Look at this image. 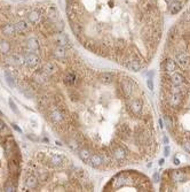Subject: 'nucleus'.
<instances>
[{"instance_id":"1","label":"nucleus","mask_w":190,"mask_h":192,"mask_svg":"<svg viewBox=\"0 0 190 192\" xmlns=\"http://www.w3.org/2000/svg\"><path fill=\"white\" fill-rule=\"evenodd\" d=\"M43 20V14L38 9H32L27 14V21L29 24H39Z\"/></svg>"},{"instance_id":"2","label":"nucleus","mask_w":190,"mask_h":192,"mask_svg":"<svg viewBox=\"0 0 190 192\" xmlns=\"http://www.w3.org/2000/svg\"><path fill=\"white\" fill-rule=\"evenodd\" d=\"M54 41L59 46H64V47H70V41L65 34L62 32H55L54 34Z\"/></svg>"},{"instance_id":"3","label":"nucleus","mask_w":190,"mask_h":192,"mask_svg":"<svg viewBox=\"0 0 190 192\" xmlns=\"http://www.w3.org/2000/svg\"><path fill=\"white\" fill-rule=\"evenodd\" d=\"M25 47L27 51L29 52H38L40 50V43L36 37H30L28 38L27 41H25Z\"/></svg>"},{"instance_id":"4","label":"nucleus","mask_w":190,"mask_h":192,"mask_svg":"<svg viewBox=\"0 0 190 192\" xmlns=\"http://www.w3.org/2000/svg\"><path fill=\"white\" fill-rule=\"evenodd\" d=\"M171 178L172 181L177 183H182L184 181H187L188 175L184 170H172L171 172Z\"/></svg>"},{"instance_id":"5","label":"nucleus","mask_w":190,"mask_h":192,"mask_svg":"<svg viewBox=\"0 0 190 192\" xmlns=\"http://www.w3.org/2000/svg\"><path fill=\"white\" fill-rule=\"evenodd\" d=\"M14 25H15V29H16V34H27L28 31L30 30V24H29L28 21L20 20L17 21Z\"/></svg>"},{"instance_id":"6","label":"nucleus","mask_w":190,"mask_h":192,"mask_svg":"<svg viewBox=\"0 0 190 192\" xmlns=\"http://www.w3.org/2000/svg\"><path fill=\"white\" fill-rule=\"evenodd\" d=\"M163 69L166 74H170V73L175 71V69H177V61L173 60V59H170V58L166 59L163 63Z\"/></svg>"},{"instance_id":"7","label":"nucleus","mask_w":190,"mask_h":192,"mask_svg":"<svg viewBox=\"0 0 190 192\" xmlns=\"http://www.w3.org/2000/svg\"><path fill=\"white\" fill-rule=\"evenodd\" d=\"M25 185L29 188V189H37L39 186V179L37 178V176L34 175H29L25 179Z\"/></svg>"},{"instance_id":"8","label":"nucleus","mask_w":190,"mask_h":192,"mask_svg":"<svg viewBox=\"0 0 190 192\" xmlns=\"http://www.w3.org/2000/svg\"><path fill=\"white\" fill-rule=\"evenodd\" d=\"M1 32H3L5 36H14V35H16V29H15V25L12 23H6L5 25H3L1 28Z\"/></svg>"},{"instance_id":"9","label":"nucleus","mask_w":190,"mask_h":192,"mask_svg":"<svg viewBox=\"0 0 190 192\" xmlns=\"http://www.w3.org/2000/svg\"><path fill=\"white\" fill-rule=\"evenodd\" d=\"M182 8V3L179 0H174L173 3H170V13L171 14H177Z\"/></svg>"},{"instance_id":"10","label":"nucleus","mask_w":190,"mask_h":192,"mask_svg":"<svg viewBox=\"0 0 190 192\" xmlns=\"http://www.w3.org/2000/svg\"><path fill=\"white\" fill-rule=\"evenodd\" d=\"M10 44L5 39H0V53L1 54H8L10 52Z\"/></svg>"},{"instance_id":"11","label":"nucleus","mask_w":190,"mask_h":192,"mask_svg":"<svg viewBox=\"0 0 190 192\" xmlns=\"http://www.w3.org/2000/svg\"><path fill=\"white\" fill-rule=\"evenodd\" d=\"M9 105H10V108H12V109H13V111L15 112L16 114H18V109L16 108V105L14 104V102H13L12 100H9Z\"/></svg>"},{"instance_id":"12","label":"nucleus","mask_w":190,"mask_h":192,"mask_svg":"<svg viewBox=\"0 0 190 192\" xmlns=\"http://www.w3.org/2000/svg\"><path fill=\"white\" fill-rule=\"evenodd\" d=\"M148 86H149L150 90H153V83H152V80H151V78L148 80Z\"/></svg>"},{"instance_id":"13","label":"nucleus","mask_w":190,"mask_h":192,"mask_svg":"<svg viewBox=\"0 0 190 192\" xmlns=\"http://www.w3.org/2000/svg\"><path fill=\"white\" fill-rule=\"evenodd\" d=\"M164 152H165V153H164V154H165V156H167V155H168V153H170V147H168V146H165Z\"/></svg>"},{"instance_id":"14","label":"nucleus","mask_w":190,"mask_h":192,"mask_svg":"<svg viewBox=\"0 0 190 192\" xmlns=\"http://www.w3.org/2000/svg\"><path fill=\"white\" fill-rule=\"evenodd\" d=\"M163 163H164V160H163V159H162V160H160V161H159V165H163Z\"/></svg>"},{"instance_id":"15","label":"nucleus","mask_w":190,"mask_h":192,"mask_svg":"<svg viewBox=\"0 0 190 192\" xmlns=\"http://www.w3.org/2000/svg\"><path fill=\"white\" fill-rule=\"evenodd\" d=\"M72 1H74V0H67V3H72Z\"/></svg>"}]
</instances>
